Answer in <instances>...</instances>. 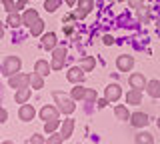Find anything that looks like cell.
I'll list each match as a JSON object with an SVG mask.
<instances>
[{"label": "cell", "instance_id": "obj_1", "mask_svg": "<svg viewBox=\"0 0 160 144\" xmlns=\"http://www.w3.org/2000/svg\"><path fill=\"white\" fill-rule=\"evenodd\" d=\"M52 96H54V100H56V104H58L56 108H58L62 114H72V112H74L76 104H74V98H72V96H66V94H62L60 90H54Z\"/></svg>", "mask_w": 160, "mask_h": 144}, {"label": "cell", "instance_id": "obj_2", "mask_svg": "<svg viewBox=\"0 0 160 144\" xmlns=\"http://www.w3.org/2000/svg\"><path fill=\"white\" fill-rule=\"evenodd\" d=\"M20 68H22V60H20L18 56H6L2 62V74L4 76H12V74L20 72Z\"/></svg>", "mask_w": 160, "mask_h": 144}, {"label": "cell", "instance_id": "obj_3", "mask_svg": "<svg viewBox=\"0 0 160 144\" xmlns=\"http://www.w3.org/2000/svg\"><path fill=\"white\" fill-rule=\"evenodd\" d=\"M8 84H10L12 88H16V90H20V88H28V84H30V74L16 72V74H12V76H8Z\"/></svg>", "mask_w": 160, "mask_h": 144}, {"label": "cell", "instance_id": "obj_4", "mask_svg": "<svg viewBox=\"0 0 160 144\" xmlns=\"http://www.w3.org/2000/svg\"><path fill=\"white\" fill-rule=\"evenodd\" d=\"M92 8H94V0H78V8L74 10V16L78 20H84Z\"/></svg>", "mask_w": 160, "mask_h": 144}, {"label": "cell", "instance_id": "obj_5", "mask_svg": "<svg viewBox=\"0 0 160 144\" xmlns=\"http://www.w3.org/2000/svg\"><path fill=\"white\" fill-rule=\"evenodd\" d=\"M34 114H36V110H34L32 104H26V102H24L22 106L18 108V118H20L22 122H30V120H34Z\"/></svg>", "mask_w": 160, "mask_h": 144}, {"label": "cell", "instance_id": "obj_6", "mask_svg": "<svg viewBox=\"0 0 160 144\" xmlns=\"http://www.w3.org/2000/svg\"><path fill=\"white\" fill-rule=\"evenodd\" d=\"M132 66H134V58L128 56V54H122V56L116 58V68L120 72H130Z\"/></svg>", "mask_w": 160, "mask_h": 144}, {"label": "cell", "instance_id": "obj_7", "mask_svg": "<svg viewBox=\"0 0 160 144\" xmlns=\"http://www.w3.org/2000/svg\"><path fill=\"white\" fill-rule=\"evenodd\" d=\"M128 84H130V88H138V90H144L148 82H146V78H144V74L134 72V74H130V76H128Z\"/></svg>", "mask_w": 160, "mask_h": 144}, {"label": "cell", "instance_id": "obj_8", "mask_svg": "<svg viewBox=\"0 0 160 144\" xmlns=\"http://www.w3.org/2000/svg\"><path fill=\"white\" fill-rule=\"evenodd\" d=\"M66 78H68V82H74V84L82 82V80H84V70H82V66L70 68V70L66 72Z\"/></svg>", "mask_w": 160, "mask_h": 144}, {"label": "cell", "instance_id": "obj_9", "mask_svg": "<svg viewBox=\"0 0 160 144\" xmlns=\"http://www.w3.org/2000/svg\"><path fill=\"white\" fill-rule=\"evenodd\" d=\"M58 108L56 106H50V104H46V106L42 108V110H40V118H42L44 122L46 120H54V118H58Z\"/></svg>", "mask_w": 160, "mask_h": 144}, {"label": "cell", "instance_id": "obj_10", "mask_svg": "<svg viewBox=\"0 0 160 144\" xmlns=\"http://www.w3.org/2000/svg\"><path fill=\"white\" fill-rule=\"evenodd\" d=\"M120 96H122V88H120L118 84H108V86H106V98H108V102H116Z\"/></svg>", "mask_w": 160, "mask_h": 144}, {"label": "cell", "instance_id": "obj_11", "mask_svg": "<svg viewBox=\"0 0 160 144\" xmlns=\"http://www.w3.org/2000/svg\"><path fill=\"white\" fill-rule=\"evenodd\" d=\"M130 124L132 126H146L148 124V114H144V112H134V114H130Z\"/></svg>", "mask_w": 160, "mask_h": 144}, {"label": "cell", "instance_id": "obj_12", "mask_svg": "<svg viewBox=\"0 0 160 144\" xmlns=\"http://www.w3.org/2000/svg\"><path fill=\"white\" fill-rule=\"evenodd\" d=\"M126 102L132 104V106H136V104H142V90H138V88H132V90L126 94Z\"/></svg>", "mask_w": 160, "mask_h": 144}, {"label": "cell", "instance_id": "obj_13", "mask_svg": "<svg viewBox=\"0 0 160 144\" xmlns=\"http://www.w3.org/2000/svg\"><path fill=\"white\" fill-rule=\"evenodd\" d=\"M42 48H46V50H54L56 48V34L54 32H48L42 36Z\"/></svg>", "mask_w": 160, "mask_h": 144}, {"label": "cell", "instance_id": "obj_14", "mask_svg": "<svg viewBox=\"0 0 160 144\" xmlns=\"http://www.w3.org/2000/svg\"><path fill=\"white\" fill-rule=\"evenodd\" d=\"M146 92L152 98H160V80H150L146 84Z\"/></svg>", "mask_w": 160, "mask_h": 144}, {"label": "cell", "instance_id": "obj_15", "mask_svg": "<svg viewBox=\"0 0 160 144\" xmlns=\"http://www.w3.org/2000/svg\"><path fill=\"white\" fill-rule=\"evenodd\" d=\"M50 70H52V66H50L46 60H36V64H34V72L42 74V76H48Z\"/></svg>", "mask_w": 160, "mask_h": 144}, {"label": "cell", "instance_id": "obj_16", "mask_svg": "<svg viewBox=\"0 0 160 144\" xmlns=\"http://www.w3.org/2000/svg\"><path fill=\"white\" fill-rule=\"evenodd\" d=\"M114 116H116L118 120H124V122H126V120H130V110L124 106V104H118V106L114 108Z\"/></svg>", "mask_w": 160, "mask_h": 144}, {"label": "cell", "instance_id": "obj_17", "mask_svg": "<svg viewBox=\"0 0 160 144\" xmlns=\"http://www.w3.org/2000/svg\"><path fill=\"white\" fill-rule=\"evenodd\" d=\"M30 88H20V90H16V94H14V100H16L18 104H24V102H28V98H30Z\"/></svg>", "mask_w": 160, "mask_h": 144}, {"label": "cell", "instance_id": "obj_18", "mask_svg": "<svg viewBox=\"0 0 160 144\" xmlns=\"http://www.w3.org/2000/svg\"><path fill=\"white\" fill-rule=\"evenodd\" d=\"M6 24H10L12 28H18V26H22V16H20L18 12H10L8 14V18H6Z\"/></svg>", "mask_w": 160, "mask_h": 144}, {"label": "cell", "instance_id": "obj_19", "mask_svg": "<svg viewBox=\"0 0 160 144\" xmlns=\"http://www.w3.org/2000/svg\"><path fill=\"white\" fill-rule=\"evenodd\" d=\"M72 130H74V120H70V118H68V120H64L62 122V132H60L64 136V140H68V138L72 136Z\"/></svg>", "mask_w": 160, "mask_h": 144}, {"label": "cell", "instance_id": "obj_20", "mask_svg": "<svg viewBox=\"0 0 160 144\" xmlns=\"http://www.w3.org/2000/svg\"><path fill=\"white\" fill-rule=\"evenodd\" d=\"M134 142L136 144H152L154 142V136L148 132H138L136 136H134Z\"/></svg>", "mask_w": 160, "mask_h": 144}, {"label": "cell", "instance_id": "obj_21", "mask_svg": "<svg viewBox=\"0 0 160 144\" xmlns=\"http://www.w3.org/2000/svg\"><path fill=\"white\" fill-rule=\"evenodd\" d=\"M80 66H82V70H84V72L94 70V66H96V58H94V56H84V58H82V62H80Z\"/></svg>", "mask_w": 160, "mask_h": 144}, {"label": "cell", "instance_id": "obj_22", "mask_svg": "<svg viewBox=\"0 0 160 144\" xmlns=\"http://www.w3.org/2000/svg\"><path fill=\"white\" fill-rule=\"evenodd\" d=\"M42 74H38V72H34V74H30V84H32V88L34 90H40V88H44V80H42Z\"/></svg>", "mask_w": 160, "mask_h": 144}, {"label": "cell", "instance_id": "obj_23", "mask_svg": "<svg viewBox=\"0 0 160 144\" xmlns=\"http://www.w3.org/2000/svg\"><path fill=\"white\" fill-rule=\"evenodd\" d=\"M28 28H30V34H32V36H40V34H42V30H44V22L40 20V18H36V20L30 24Z\"/></svg>", "mask_w": 160, "mask_h": 144}, {"label": "cell", "instance_id": "obj_24", "mask_svg": "<svg viewBox=\"0 0 160 144\" xmlns=\"http://www.w3.org/2000/svg\"><path fill=\"white\" fill-rule=\"evenodd\" d=\"M36 18H38V12L34 10V8H28V10L22 14V22L26 24V26H30V24H32L34 20H36Z\"/></svg>", "mask_w": 160, "mask_h": 144}, {"label": "cell", "instance_id": "obj_25", "mask_svg": "<svg viewBox=\"0 0 160 144\" xmlns=\"http://www.w3.org/2000/svg\"><path fill=\"white\" fill-rule=\"evenodd\" d=\"M136 14H138V20H140V22H148V20H150V8L144 6V4L136 8Z\"/></svg>", "mask_w": 160, "mask_h": 144}, {"label": "cell", "instance_id": "obj_26", "mask_svg": "<svg viewBox=\"0 0 160 144\" xmlns=\"http://www.w3.org/2000/svg\"><path fill=\"white\" fill-rule=\"evenodd\" d=\"M84 94H86V88L76 86V88H72V94H70V96H72L74 100H84Z\"/></svg>", "mask_w": 160, "mask_h": 144}, {"label": "cell", "instance_id": "obj_27", "mask_svg": "<svg viewBox=\"0 0 160 144\" xmlns=\"http://www.w3.org/2000/svg\"><path fill=\"white\" fill-rule=\"evenodd\" d=\"M52 58H58V60H66V46H56V48H54Z\"/></svg>", "mask_w": 160, "mask_h": 144}, {"label": "cell", "instance_id": "obj_28", "mask_svg": "<svg viewBox=\"0 0 160 144\" xmlns=\"http://www.w3.org/2000/svg\"><path fill=\"white\" fill-rule=\"evenodd\" d=\"M58 6H60V0H46L44 2V10L46 12H54Z\"/></svg>", "mask_w": 160, "mask_h": 144}, {"label": "cell", "instance_id": "obj_29", "mask_svg": "<svg viewBox=\"0 0 160 144\" xmlns=\"http://www.w3.org/2000/svg\"><path fill=\"white\" fill-rule=\"evenodd\" d=\"M58 124H60L58 118H54V120H46V124H44V130L50 134V132H54V130L58 128Z\"/></svg>", "mask_w": 160, "mask_h": 144}, {"label": "cell", "instance_id": "obj_30", "mask_svg": "<svg viewBox=\"0 0 160 144\" xmlns=\"http://www.w3.org/2000/svg\"><path fill=\"white\" fill-rule=\"evenodd\" d=\"M48 144H60V142H64V136L62 134H58V132H50V136H48Z\"/></svg>", "mask_w": 160, "mask_h": 144}, {"label": "cell", "instance_id": "obj_31", "mask_svg": "<svg viewBox=\"0 0 160 144\" xmlns=\"http://www.w3.org/2000/svg\"><path fill=\"white\" fill-rule=\"evenodd\" d=\"M84 100H86V102H96V100H98V94H96V90H92V88H86Z\"/></svg>", "mask_w": 160, "mask_h": 144}, {"label": "cell", "instance_id": "obj_32", "mask_svg": "<svg viewBox=\"0 0 160 144\" xmlns=\"http://www.w3.org/2000/svg\"><path fill=\"white\" fill-rule=\"evenodd\" d=\"M2 6H4V10H6L8 14H10V12H18V10H16V2H14V0H4Z\"/></svg>", "mask_w": 160, "mask_h": 144}, {"label": "cell", "instance_id": "obj_33", "mask_svg": "<svg viewBox=\"0 0 160 144\" xmlns=\"http://www.w3.org/2000/svg\"><path fill=\"white\" fill-rule=\"evenodd\" d=\"M50 66H52V70H62V68H64V60H58V58H52V62H50Z\"/></svg>", "mask_w": 160, "mask_h": 144}, {"label": "cell", "instance_id": "obj_34", "mask_svg": "<svg viewBox=\"0 0 160 144\" xmlns=\"http://www.w3.org/2000/svg\"><path fill=\"white\" fill-rule=\"evenodd\" d=\"M28 142H30V144H42V142H46V140H44L42 136H38V134H34V136L28 138Z\"/></svg>", "mask_w": 160, "mask_h": 144}, {"label": "cell", "instance_id": "obj_35", "mask_svg": "<svg viewBox=\"0 0 160 144\" xmlns=\"http://www.w3.org/2000/svg\"><path fill=\"white\" fill-rule=\"evenodd\" d=\"M128 2H130V8H134V10H136V8H138V6H142L146 0H128Z\"/></svg>", "mask_w": 160, "mask_h": 144}, {"label": "cell", "instance_id": "obj_36", "mask_svg": "<svg viewBox=\"0 0 160 144\" xmlns=\"http://www.w3.org/2000/svg\"><path fill=\"white\" fill-rule=\"evenodd\" d=\"M6 120H8V112L4 108H0V124H4Z\"/></svg>", "mask_w": 160, "mask_h": 144}, {"label": "cell", "instance_id": "obj_37", "mask_svg": "<svg viewBox=\"0 0 160 144\" xmlns=\"http://www.w3.org/2000/svg\"><path fill=\"white\" fill-rule=\"evenodd\" d=\"M102 42H104V44H106V46H110V44H114V38H112V36H110V34H106V36H104V38H102Z\"/></svg>", "mask_w": 160, "mask_h": 144}, {"label": "cell", "instance_id": "obj_38", "mask_svg": "<svg viewBox=\"0 0 160 144\" xmlns=\"http://www.w3.org/2000/svg\"><path fill=\"white\" fill-rule=\"evenodd\" d=\"M74 18H76V16H74V14H64V18H62V22H64V24H66V22H72V20H74Z\"/></svg>", "mask_w": 160, "mask_h": 144}, {"label": "cell", "instance_id": "obj_39", "mask_svg": "<svg viewBox=\"0 0 160 144\" xmlns=\"http://www.w3.org/2000/svg\"><path fill=\"white\" fill-rule=\"evenodd\" d=\"M106 104H108V98H102V100H96V106H98V108H104Z\"/></svg>", "mask_w": 160, "mask_h": 144}, {"label": "cell", "instance_id": "obj_40", "mask_svg": "<svg viewBox=\"0 0 160 144\" xmlns=\"http://www.w3.org/2000/svg\"><path fill=\"white\" fill-rule=\"evenodd\" d=\"M26 6V0H18L16 2V10H20V8H24Z\"/></svg>", "mask_w": 160, "mask_h": 144}, {"label": "cell", "instance_id": "obj_41", "mask_svg": "<svg viewBox=\"0 0 160 144\" xmlns=\"http://www.w3.org/2000/svg\"><path fill=\"white\" fill-rule=\"evenodd\" d=\"M64 34H72V26H64Z\"/></svg>", "mask_w": 160, "mask_h": 144}, {"label": "cell", "instance_id": "obj_42", "mask_svg": "<svg viewBox=\"0 0 160 144\" xmlns=\"http://www.w3.org/2000/svg\"><path fill=\"white\" fill-rule=\"evenodd\" d=\"M4 36V28H2V20H0V38Z\"/></svg>", "mask_w": 160, "mask_h": 144}, {"label": "cell", "instance_id": "obj_43", "mask_svg": "<svg viewBox=\"0 0 160 144\" xmlns=\"http://www.w3.org/2000/svg\"><path fill=\"white\" fill-rule=\"evenodd\" d=\"M74 2H76V0H66V4H68V6H74Z\"/></svg>", "mask_w": 160, "mask_h": 144}, {"label": "cell", "instance_id": "obj_44", "mask_svg": "<svg viewBox=\"0 0 160 144\" xmlns=\"http://www.w3.org/2000/svg\"><path fill=\"white\" fill-rule=\"evenodd\" d=\"M156 26H158V28H160V18H158V24H156Z\"/></svg>", "mask_w": 160, "mask_h": 144}, {"label": "cell", "instance_id": "obj_45", "mask_svg": "<svg viewBox=\"0 0 160 144\" xmlns=\"http://www.w3.org/2000/svg\"><path fill=\"white\" fill-rule=\"evenodd\" d=\"M156 124H158V128H160V118H158V122H156Z\"/></svg>", "mask_w": 160, "mask_h": 144}, {"label": "cell", "instance_id": "obj_46", "mask_svg": "<svg viewBox=\"0 0 160 144\" xmlns=\"http://www.w3.org/2000/svg\"><path fill=\"white\" fill-rule=\"evenodd\" d=\"M118 2H124V0H118Z\"/></svg>", "mask_w": 160, "mask_h": 144}]
</instances>
